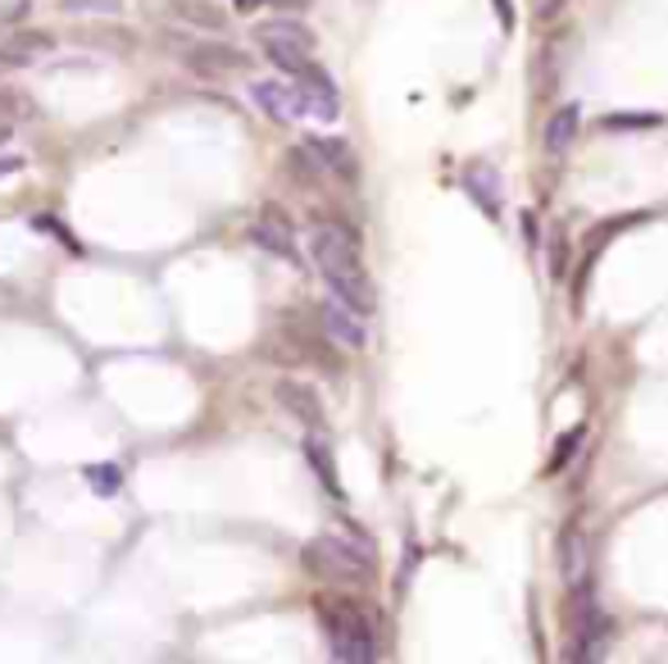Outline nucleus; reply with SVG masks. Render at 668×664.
Returning a JSON list of instances; mask_svg holds the SVG:
<instances>
[{
    "label": "nucleus",
    "mask_w": 668,
    "mask_h": 664,
    "mask_svg": "<svg viewBox=\"0 0 668 664\" xmlns=\"http://www.w3.org/2000/svg\"><path fill=\"white\" fill-rule=\"evenodd\" d=\"M177 10L187 14L192 23H201V28H223V23H228V19H223V10H218V6H209V0H182Z\"/></svg>",
    "instance_id": "a211bd4d"
},
{
    "label": "nucleus",
    "mask_w": 668,
    "mask_h": 664,
    "mask_svg": "<svg viewBox=\"0 0 668 664\" xmlns=\"http://www.w3.org/2000/svg\"><path fill=\"white\" fill-rule=\"evenodd\" d=\"M310 255H314L319 274L327 278L337 306H346V310L359 314V319L374 314L378 291H374V282H368V274H364L359 242H355L351 228H342V224H314V233H310Z\"/></svg>",
    "instance_id": "f257e3e1"
},
{
    "label": "nucleus",
    "mask_w": 668,
    "mask_h": 664,
    "mask_svg": "<svg viewBox=\"0 0 668 664\" xmlns=\"http://www.w3.org/2000/svg\"><path fill=\"white\" fill-rule=\"evenodd\" d=\"M51 46H55V36H51V32H19V36H10V42L0 46V64H6V68L32 64L36 55H46Z\"/></svg>",
    "instance_id": "4468645a"
},
{
    "label": "nucleus",
    "mask_w": 668,
    "mask_h": 664,
    "mask_svg": "<svg viewBox=\"0 0 668 664\" xmlns=\"http://www.w3.org/2000/svg\"><path fill=\"white\" fill-rule=\"evenodd\" d=\"M250 237L265 246L269 255H278V260H295V237H291V218L278 210V205H265V214L255 218Z\"/></svg>",
    "instance_id": "423d86ee"
},
{
    "label": "nucleus",
    "mask_w": 668,
    "mask_h": 664,
    "mask_svg": "<svg viewBox=\"0 0 668 664\" xmlns=\"http://www.w3.org/2000/svg\"><path fill=\"white\" fill-rule=\"evenodd\" d=\"M496 10H500V28H514V6H509V0H496Z\"/></svg>",
    "instance_id": "b1692460"
},
{
    "label": "nucleus",
    "mask_w": 668,
    "mask_h": 664,
    "mask_svg": "<svg viewBox=\"0 0 668 664\" xmlns=\"http://www.w3.org/2000/svg\"><path fill=\"white\" fill-rule=\"evenodd\" d=\"M23 169V160L19 156H0V182H6V178H14Z\"/></svg>",
    "instance_id": "5701e85b"
},
{
    "label": "nucleus",
    "mask_w": 668,
    "mask_h": 664,
    "mask_svg": "<svg viewBox=\"0 0 668 664\" xmlns=\"http://www.w3.org/2000/svg\"><path fill=\"white\" fill-rule=\"evenodd\" d=\"M301 565L319 578V582H368L374 578V556L337 533H323L301 550Z\"/></svg>",
    "instance_id": "7ed1b4c3"
},
{
    "label": "nucleus",
    "mask_w": 668,
    "mask_h": 664,
    "mask_svg": "<svg viewBox=\"0 0 668 664\" xmlns=\"http://www.w3.org/2000/svg\"><path fill=\"white\" fill-rule=\"evenodd\" d=\"M578 105H564V109H554L550 115V124H546V151L550 156H564L569 146H573V137H578Z\"/></svg>",
    "instance_id": "2eb2a0df"
},
{
    "label": "nucleus",
    "mask_w": 668,
    "mask_h": 664,
    "mask_svg": "<svg viewBox=\"0 0 668 664\" xmlns=\"http://www.w3.org/2000/svg\"><path fill=\"white\" fill-rule=\"evenodd\" d=\"M14 115H19V96L0 92V128H14Z\"/></svg>",
    "instance_id": "4be33fe9"
},
{
    "label": "nucleus",
    "mask_w": 668,
    "mask_h": 664,
    "mask_svg": "<svg viewBox=\"0 0 668 664\" xmlns=\"http://www.w3.org/2000/svg\"><path fill=\"white\" fill-rule=\"evenodd\" d=\"M278 400H282V410H287V415H295L301 424H310V428H319V424H323V400H319V392H314L310 383L282 378V383H278Z\"/></svg>",
    "instance_id": "9b49d317"
},
{
    "label": "nucleus",
    "mask_w": 668,
    "mask_h": 664,
    "mask_svg": "<svg viewBox=\"0 0 668 664\" xmlns=\"http://www.w3.org/2000/svg\"><path fill=\"white\" fill-rule=\"evenodd\" d=\"M295 87H301V96H305V115H319V119H337V109H342V96H337V87H332V78L319 68V64H310L301 78H295Z\"/></svg>",
    "instance_id": "6e6552de"
},
{
    "label": "nucleus",
    "mask_w": 668,
    "mask_h": 664,
    "mask_svg": "<svg viewBox=\"0 0 668 664\" xmlns=\"http://www.w3.org/2000/svg\"><path fill=\"white\" fill-rule=\"evenodd\" d=\"M319 319H323V332H327L332 342H342V346H355V351L368 342V332H364L359 314H351V310H346V306H337V301H332V306H323V310H319Z\"/></svg>",
    "instance_id": "ddd939ff"
},
{
    "label": "nucleus",
    "mask_w": 668,
    "mask_h": 664,
    "mask_svg": "<svg viewBox=\"0 0 668 664\" xmlns=\"http://www.w3.org/2000/svg\"><path fill=\"white\" fill-rule=\"evenodd\" d=\"M10 132H14V128H0V141H10Z\"/></svg>",
    "instance_id": "bb28decb"
},
{
    "label": "nucleus",
    "mask_w": 668,
    "mask_h": 664,
    "mask_svg": "<svg viewBox=\"0 0 668 664\" xmlns=\"http://www.w3.org/2000/svg\"><path fill=\"white\" fill-rule=\"evenodd\" d=\"M310 460H314V469L323 473V483H327L332 492H337V478H332V464H327V456H323V447H319V441H310Z\"/></svg>",
    "instance_id": "aec40b11"
},
{
    "label": "nucleus",
    "mask_w": 668,
    "mask_h": 664,
    "mask_svg": "<svg viewBox=\"0 0 668 664\" xmlns=\"http://www.w3.org/2000/svg\"><path fill=\"white\" fill-rule=\"evenodd\" d=\"M233 6H237V10H241V14H255V10H259V6H265V0H233Z\"/></svg>",
    "instance_id": "393cba45"
},
{
    "label": "nucleus",
    "mask_w": 668,
    "mask_h": 664,
    "mask_svg": "<svg viewBox=\"0 0 668 664\" xmlns=\"http://www.w3.org/2000/svg\"><path fill=\"white\" fill-rule=\"evenodd\" d=\"M319 623L332 642V655L337 664H378V638H374V623L368 614L346 601V597H323L319 601Z\"/></svg>",
    "instance_id": "f03ea898"
},
{
    "label": "nucleus",
    "mask_w": 668,
    "mask_h": 664,
    "mask_svg": "<svg viewBox=\"0 0 668 664\" xmlns=\"http://www.w3.org/2000/svg\"><path fill=\"white\" fill-rule=\"evenodd\" d=\"M305 151L323 164V169H332L337 178H346V182H355L359 178V164H355V151L346 141H337V137H310L305 141Z\"/></svg>",
    "instance_id": "f8f14e48"
},
{
    "label": "nucleus",
    "mask_w": 668,
    "mask_h": 664,
    "mask_svg": "<svg viewBox=\"0 0 668 664\" xmlns=\"http://www.w3.org/2000/svg\"><path fill=\"white\" fill-rule=\"evenodd\" d=\"M578 437H582V432L573 428V432L564 437V447H560V451H554V456H550V473H560V469H564V460H569V456L578 451Z\"/></svg>",
    "instance_id": "412c9836"
},
{
    "label": "nucleus",
    "mask_w": 668,
    "mask_h": 664,
    "mask_svg": "<svg viewBox=\"0 0 668 664\" xmlns=\"http://www.w3.org/2000/svg\"><path fill=\"white\" fill-rule=\"evenodd\" d=\"M64 14H91V19H115L123 14V0H60Z\"/></svg>",
    "instance_id": "f3484780"
},
{
    "label": "nucleus",
    "mask_w": 668,
    "mask_h": 664,
    "mask_svg": "<svg viewBox=\"0 0 668 664\" xmlns=\"http://www.w3.org/2000/svg\"><path fill=\"white\" fill-rule=\"evenodd\" d=\"M610 651V619L601 610L582 614L578 623V646H573V664H605Z\"/></svg>",
    "instance_id": "1a4fd4ad"
},
{
    "label": "nucleus",
    "mask_w": 668,
    "mask_h": 664,
    "mask_svg": "<svg viewBox=\"0 0 668 664\" xmlns=\"http://www.w3.org/2000/svg\"><path fill=\"white\" fill-rule=\"evenodd\" d=\"M464 188L473 192V201H487V210L496 214V205H500V178H496L492 164H468Z\"/></svg>",
    "instance_id": "dca6fc26"
},
{
    "label": "nucleus",
    "mask_w": 668,
    "mask_h": 664,
    "mask_svg": "<svg viewBox=\"0 0 668 664\" xmlns=\"http://www.w3.org/2000/svg\"><path fill=\"white\" fill-rule=\"evenodd\" d=\"M255 36L265 42L269 60H273L282 73H291V78H301V73L314 64V60H310V51H314V32H310L305 23H295V19H273V23H259Z\"/></svg>",
    "instance_id": "20e7f679"
},
{
    "label": "nucleus",
    "mask_w": 668,
    "mask_h": 664,
    "mask_svg": "<svg viewBox=\"0 0 668 664\" xmlns=\"http://www.w3.org/2000/svg\"><path fill=\"white\" fill-rule=\"evenodd\" d=\"M659 115H610L605 128H655Z\"/></svg>",
    "instance_id": "6ab92c4d"
},
{
    "label": "nucleus",
    "mask_w": 668,
    "mask_h": 664,
    "mask_svg": "<svg viewBox=\"0 0 668 664\" xmlns=\"http://www.w3.org/2000/svg\"><path fill=\"white\" fill-rule=\"evenodd\" d=\"M278 6H287V10H301V6H305V0H278Z\"/></svg>",
    "instance_id": "a878e982"
},
{
    "label": "nucleus",
    "mask_w": 668,
    "mask_h": 664,
    "mask_svg": "<svg viewBox=\"0 0 668 664\" xmlns=\"http://www.w3.org/2000/svg\"><path fill=\"white\" fill-rule=\"evenodd\" d=\"M560 574H564V582L573 587V592H582V587L591 582V546H586V533L578 524H569L560 533Z\"/></svg>",
    "instance_id": "39448f33"
},
{
    "label": "nucleus",
    "mask_w": 668,
    "mask_h": 664,
    "mask_svg": "<svg viewBox=\"0 0 668 664\" xmlns=\"http://www.w3.org/2000/svg\"><path fill=\"white\" fill-rule=\"evenodd\" d=\"M187 64L201 73V78H223V73H241L250 68V55L237 46H192Z\"/></svg>",
    "instance_id": "9d476101"
},
{
    "label": "nucleus",
    "mask_w": 668,
    "mask_h": 664,
    "mask_svg": "<svg viewBox=\"0 0 668 664\" xmlns=\"http://www.w3.org/2000/svg\"><path fill=\"white\" fill-rule=\"evenodd\" d=\"M250 96H255V105L265 109V115H269L273 124H291V119H301V115H305V96H301V87L255 83V87H250Z\"/></svg>",
    "instance_id": "0eeeda50"
}]
</instances>
